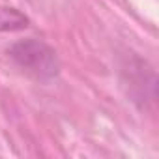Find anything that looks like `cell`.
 Wrapping results in <instances>:
<instances>
[{
    "instance_id": "obj_1",
    "label": "cell",
    "mask_w": 159,
    "mask_h": 159,
    "mask_svg": "<svg viewBox=\"0 0 159 159\" xmlns=\"http://www.w3.org/2000/svg\"><path fill=\"white\" fill-rule=\"evenodd\" d=\"M10 56L21 69L34 75L36 79H41V81L52 79L58 73V58L54 51L38 39L15 43L10 51Z\"/></svg>"
},
{
    "instance_id": "obj_2",
    "label": "cell",
    "mask_w": 159,
    "mask_h": 159,
    "mask_svg": "<svg viewBox=\"0 0 159 159\" xmlns=\"http://www.w3.org/2000/svg\"><path fill=\"white\" fill-rule=\"evenodd\" d=\"M28 26V17L15 8L0 6V32H17Z\"/></svg>"
}]
</instances>
